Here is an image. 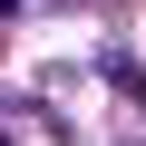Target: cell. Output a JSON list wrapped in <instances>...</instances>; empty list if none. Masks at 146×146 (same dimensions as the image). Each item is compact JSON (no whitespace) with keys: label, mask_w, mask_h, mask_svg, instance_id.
Masks as SVG:
<instances>
[{"label":"cell","mask_w":146,"mask_h":146,"mask_svg":"<svg viewBox=\"0 0 146 146\" xmlns=\"http://www.w3.org/2000/svg\"><path fill=\"white\" fill-rule=\"evenodd\" d=\"M0 146H10V136H0Z\"/></svg>","instance_id":"1"}]
</instances>
